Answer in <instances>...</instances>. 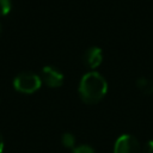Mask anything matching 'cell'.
Masks as SVG:
<instances>
[{"label": "cell", "instance_id": "cell-8", "mask_svg": "<svg viewBox=\"0 0 153 153\" xmlns=\"http://www.w3.org/2000/svg\"><path fill=\"white\" fill-rule=\"evenodd\" d=\"M73 153H94V149L88 145H78L73 148Z\"/></svg>", "mask_w": 153, "mask_h": 153}, {"label": "cell", "instance_id": "cell-2", "mask_svg": "<svg viewBox=\"0 0 153 153\" xmlns=\"http://www.w3.org/2000/svg\"><path fill=\"white\" fill-rule=\"evenodd\" d=\"M42 85L41 76L32 72H22L13 80V86L18 92L33 93Z\"/></svg>", "mask_w": 153, "mask_h": 153}, {"label": "cell", "instance_id": "cell-6", "mask_svg": "<svg viewBox=\"0 0 153 153\" xmlns=\"http://www.w3.org/2000/svg\"><path fill=\"white\" fill-rule=\"evenodd\" d=\"M135 85H136V88L146 96H149L153 93V80H151L148 78H145V76L139 78L136 80Z\"/></svg>", "mask_w": 153, "mask_h": 153}, {"label": "cell", "instance_id": "cell-5", "mask_svg": "<svg viewBox=\"0 0 153 153\" xmlns=\"http://www.w3.org/2000/svg\"><path fill=\"white\" fill-rule=\"evenodd\" d=\"M82 62L91 69H96L103 62V51L99 47H90L82 55Z\"/></svg>", "mask_w": 153, "mask_h": 153}, {"label": "cell", "instance_id": "cell-4", "mask_svg": "<svg viewBox=\"0 0 153 153\" xmlns=\"http://www.w3.org/2000/svg\"><path fill=\"white\" fill-rule=\"evenodd\" d=\"M41 80L49 87H60L63 84V74L53 66H45L41 72Z\"/></svg>", "mask_w": 153, "mask_h": 153}, {"label": "cell", "instance_id": "cell-7", "mask_svg": "<svg viewBox=\"0 0 153 153\" xmlns=\"http://www.w3.org/2000/svg\"><path fill=\"white\" fill-rule=\"evenodd\" d=\"M61 143L66 147V148H74L75 147V137L73 134L71 133H65L61 136Z\"/></svg>", "mask_w": 153, "mask_h": 153}, {"label": "cell", "instance_id": "cell-1", "mask_svg": "<svg viewBox=\"0 0 153 153\" xmlns=\"http://www.w3.org/2000/svg\"><path fill=\"white\" fill-rule=\"evenodd\" d=\"M108 92V82L98 72L86 73L79 84V96L86 104H96L100 102Z\"/></svg>", "mask_w": 153, "mask_h": 153}, {"label": "cell", "instance_id": "cell-9", "mask_svg": "<svg viewBox=\"0 0 153 153\" xmlns=\"http://www.w3.org/2000/svg\"><path fill=\"white\" fill-rule=\"evenodd\" d=\"M11 11V0H0V16H6Z\"/></svg>", "mask_w": 153, "mask_h": 153}, {"label": "cell", "instance_id": "cell-12", "mask_svg": "<svg viewBox=\"0 0 153 153\" xmlns=\"http://www.w3.org/2000/svg\"><path fill=\"white\" fill-rule=\"evenodd\" d=\"M0 30H1V27H0Z\"/></svg>", "mask_w": 153, "mask_h": 153}, {"label": "cell", "instance_id": "cell-11", "mask_svg": "<svg viewBox=\"0 0 153 153\" xmlns=\"http://www.w3.org/2000/svg\"><path fill=\"white\" fill-rule=\"evenodd\" d=\"M2 149H4V139L0 134V153H2Z\"/></svg>", "mask_w": 153, "mask_h": 153}, {"label": "cell", "instance_id": "cell-3", "mask_svg": "<svg viewBox=\"0 0 153 153\" xmlns=\"http://www.w3.org/2000/svg\"><path fill=\"white\" fill-rule=\"evenodd\" d=\"M114 153H141V145L135 136L122 134L115 141Z\"/></svg>", "mask_w": 153, "mask_h": 153}, {"label": "cell", "instance_id": "cell-10", "mask_svg": "<svg viewBox=\"0 0 153 153\" xmlns=\"http://www.w3.org/2000/svg\"><path fill=\"white\" fill-rule=\"evenodd\" d=\"M143 153H153V141H148L143 148Z\"/></svg>", "mask_w": 153, "mask_h": 153}]
</instances>
